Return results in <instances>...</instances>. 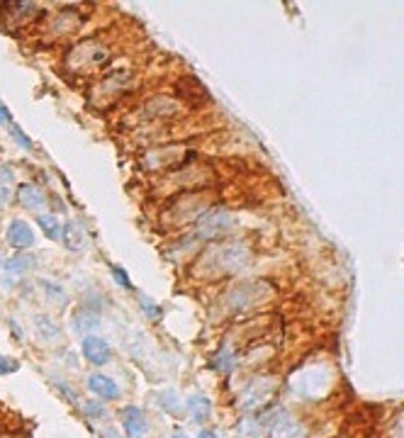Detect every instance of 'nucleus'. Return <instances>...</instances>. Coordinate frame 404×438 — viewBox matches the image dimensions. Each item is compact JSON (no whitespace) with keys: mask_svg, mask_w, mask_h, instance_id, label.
<instances>
[{"mask_svg":"<svg viewBox=\"0 0 404 438\" xmlns=\"http://www.w3.org/2000/svg\"><path fill=\"white\" fill-rule=\"evenodd\" d=\"M20 368V363L15 358H8V355H0V375H8L15 373Z\"/></svg>","mask_w":404,"mask_h":438,"instance_id":"obj_19","label":"nucleus"},{"mask_svg":"<svg viewBox=\"0 0 404 438\" xmlns=\"http://www.w3.org/2000/svg\"><path fill=\"white\" fill-rule=\"evenodd\" d=\"M273 390H275V383L273 380H258V383H253L251 387H249V392H246V397H244V407L246 409H256V407H260L263 402H268V397L273 395Z\"/></svg>","mask_w":404,"mask_h":438,"instance_id":"obj_8","label":"nucleus"},{"mask_svg":"<svg viewBox=\"0 0 404 438\" xmlns=\"http://www.w3.org/2000/svg\"><path fill=\"white\" fill-rule=\"evenodd\" d=\"M42 285H44V290H47V295L49 297H56L59 299V307H64L66 304V292H64V288L61 285H56V283H49V280H42Z\"/></svg>","mask_w":404,"mask_h":438,"instance_id":"obj_17","label":"nucleus"},{"mask_svg":"<svg viewBox=\"0 0 404 438\" xmlns=\"http://www.w3.org/2000/svg\"><path fill=\"white\" fill-rule=\"evenodd\" d=\"M110 344L100 336H85L83 341V355L85 360H90L93 365H105L110 360Z\"/></svg>","mask_w":404,"mask_h":438,"instance_id":"obj_6","label":"nucleus"},{"mask_svg":"<svg viewBox=\"0 0 404 438\" xmlns=\"http://www.w3.org/2000/svg\"><path fill=\"white\" fill-rule=\"evenodd\" d=\"M88 387L93 395L102 397V400H117L120 397V387H117L115 380H110L107 375H90L88 378Z\"/></svg>","mask_w":404,"mask_h":438,"instance_id":"obj_9","label":"nucleus"},{"mask_svg":"<svg viewBox=\"0 0 404 438\" xmlns=\"http://www.w3.org/2000/svg\"><path fill=\"white\" fill-rule=\"evenodd\" d=\"M232 229V215L227 210H209L197 217V239L214 241Z\"/></svg>","mask_w":404,"mask_h":438,"instance_id":"obj_2","label":"nucleus"},{"mask_svg":"<svg viewBox=\"0 0 404 438\" xmlns=\"http://www.w3.org/2000/svg\"><path fill=\"white\" fill-rule=\"evenodd\" d=\"M10 134L15 136V141H18V144L22 146V149H32V139H29V136L25 134V132L20 129L18 125H10Z\"/></svg>","mask_w":404,"mask_h":438,"instance_id":"obj_18","label":"nucleus"},{"mask_svg":"<svg viewBox=\"0 0 404 438\" xmlns=\"http://www.w3.org/2000/svg\"><path fill=\"white\" fill-rule=\"evenodd\" d=\"M141 307H144V312L149 314L151 319H158V317H161V309H158L156 304L151 302V299H141Z\"/></svg>","mask_w":404,"mask_h":438,"instance_id":"obj_20","label":"nucleus"},{"mask_svg":"<svg viewBox=\"0 0 404 438\" xmlns=\"http://www.w3.org/2000/svg\"><path fill=\"white\" fill-rule=\"evenodd\" d=\"M275 438H305V431L300 424H295V421H290L288 416H283V419L278 421V426H275Z\"/></svg>","mask_w":404,"mask_h":438,"instance_id":"obj_16","label":"nucleus"},{"mask_svg":"<svg viewBox=\"0 0 404 438\" xmlns=\"http://www.w3.org/2000/svg\"><path fill=\"white\" fill-rule=\"evenodd\" d=\"M171 438H188V436H186V434H181V431H176V434H173Z\"/></svg>","mask_w":404,"mask_h":438,"instance_id":"obj_26","label":"nucleus"},{"mask_svg":"<svg viewBox=\"0 0 404 438\" xmlns=\"http://www.w3.org/2000/svg\"><path fill=\"white\" fill-rule=\"evenodd\" d=\"M0 122H5V125H13V115H10V110L5 108L3 103H0Z\"/></svg>","mask_w":404,"mask_h":438,"instance_id":"obj_23","label":"nucleus"},{"mask_svg":"<svg viewBox=\"0 0 404 438\" xmlns=\"http://www.w3.org/2000/svg\"><path fill=\"white\" fill-rule=\"evenodd\" d=\"M74 329L78 331V334L93 336V331H98V329H100V317H98V312H90L88 307H85V309H78V312L74 314Z\"/></svg>","mask_w":404,"mask_h":438,"instance_id":"obj_10","label":"nucleus"},{"mask_svg":"<svg viewBox=\"0 0 404 438\" xmlns=\"http://www.w3.org/2000/svg\"><path fill=\"white\" fill-rule=\"evenodd\" d=\"M37 224L42 227V232L47 234L49 239H54V241H61V239H64V224L59 222V217L56 215H39Z\"/></svg>","mask_w":404,"mask_h":438,"instance_id":"obj_15","label":"nucleus"},{"mask_svg":"<svg viewBox=\"0 0 404 438\" xmlns=\"http://www.w3.org/2000/svg\"><path fill=\"white\" fill-rule=\"evenodd\" d=\"M5 236H8V243L15 248V251H25V248H32L34 246L32 227H29L27 222H22V219H13V222L8 224V232H5Z\"/></svg>","mask_w":404,"mask_h":438,"instance_id":"obj_4","label":"nucleus"},{"mask_svg":"<svg viewBox=\"0 0 404 438\" xmlns=\"http://www.w3.org/2000/svg\"><path fill=\"white\" fill-rule=\"evenodd\" d=\"M112 273H115V278H117V283L122 285V288H132V283H130V275H127L122 268H112Z\"/></svg>","mask_w":404,"mask_h":438,"instance_id":"obj_21","label":"nucleus"},{"mask_svg":"<svg viewBox=\"0 0 404 438\" xmlns=\"http://www.w3.org/2000/svg\"><path fill=\"white\" fill-rule=\"evenodd\" d=\"M102 436H105V438H120V436H117V431H105Z\"/></svg>","mask_w":404,"mask_h":438,"instance_id":"obj_25","label":"nucleus"},{"mask_svg":"<svg viewBox=\"0 0 404 438\" xmlns=\"http://www.w3.org/2000/svg\"><path fill=\"white\" fill-rule=\"evenodd\" d=\"M18 200H20V205H22L25 210H32V212L44 210V205H47V195H44V192L39 190L37 185H32V183H25V185H20Z\"/></svg>","mask_w":404,"mask_h":438,"instance_id":"obj_7","label":"nucleus"},{"mask_svg":"<svg viewBox=\"0 0 404 438\" xmlns=\"http://www.w3.org/2000/svg\"><path fill=\"white\" fill-rule=\"evenodd\" d=\"M85 411H88L90 416H102V414H105L98 402H88V404H85Z\"/></svg>","mask_w":404,"mask_h":438,"instance_id":"obj_22","label":"nucleus"},{"mask_svg":"<svg viewBox=\"0 0 404 438\" xmlns=\"http://www.w3.org/2000/svg\"><path fill=\"white\" fill-rule=\"evenodd\" d=\"M130 438H144V434H132Z\"/></svg>","mask_w":404,"mask_h":438,"instance_id":"obj_27","label":"nucleus"},{"mask_svg":"<svg viewBox=\"0 0 404 438\" xmlns=\"http://www.w3.org/2000/svg\"><path fill=\"white\" fill-rule=\"evenodd\" d=\"M122 421H125V429L127 434H144L146 431V416L144 411L139 409V407H127V409H122Z\"/></svg>","mask_w":404,"mask_h":438,"instance_id":"obj_11","label":"nucleus"},{"mask_svg":"<svg viewBox=\"0 0 404 438\" xmlns=\"http://www.w3.org/2000/svg\"><path fill=\"white\" fill-rule=\"evenodd\" d=\"M34 327H37V334L42 336L44 341H59L61 339V327L59 322H54L47 314H39L37 319H34Z\"/></svg>","mask_w":404,"mask_h":438,"instance_id":"obj_14","label":"nucleus"},{"mask_svg":"<svg viewBox=\"0 0 404 438\" xmlns=\"http://www.w3.org/2000/svg\"><path fill=\"white\" fill-rule=\"evenodd\" d=\"M32 268H34V258H32V256H25V253H18V256L8 258V261L3 263V280H5V288L15 285V280H18L20 275H25L27 271H32Z\"/></svg>","mask_w":404,"mask_h":438,"instance_id":"obj_5","label":"nucleus"},{"mask_svg":"<svg viewBox=\"0 0 404 438\" xmlns=\"http://www.w3.org/2000/svg\"><path fill=\"white\" fill-rule=\"evenodd\" d=\"M188 411H190V416L197 424H204V421L209 419V414H212V402L204 395H193L190 400H188Z\"/></svg>","mask_w":404,"mask_h":438,"instance_id":"obj_12","label":"nucleus"},{"mask_svg":"<svg viewBox=\"0 0 404 438\" xmlns=\"http://www.w3.org/2000/svg\"><path fill=\"white\" fill-rule=\"evenodd\" d=\"M197 438H217V436H214V434H212V431H202V434H200V436H197Z\"/></svg>","mask_w":404,"mask_h":438,"instance_id":"obj_24","label":"nucleus"},{"mask_svg":"<svg viewBox=\"0 0 404 438\" xmlns=\"http://www.w3.org/2000/svg\"><path fill=\"white\" fill-rule=\"evenodd\" d=\"M202 263L209 275H234L242 273L251 263V251L244 243H222V246L212 248Z\"/></svg>","mask_w":404,"mask_h":438,"instance_id":"obj_1","label":"nucleus"},{"mask_svg":"<svg viewBox=\"0 0 404 438\" xmlns=\"http://www.w3.org/2000/svg\"><path fill=\"white\" fill-rule=\"evenodd\" d=\"M15 171L13 166H0V207H8L13 200Z\"/></svg>","mask_w":404,"mask_h":438,"instance_id":"obj_13","label":"nucleus"},{"mask_svg":"<svg viewBox=\"0 0 404 438\" xmlns=\"http://www.w3.org/2000/svg\"><path fill=\"white\" fill-rule=\"evenodd\" d=\"M107 49L100 47L98 42H83L74 49V54H69V66L74 71H88L95 66L105 64L107 61Z\"/></svg>","mask_w":404,"mask_h":438,"instance_id":"obj_3","label":"nucleus"}]
</instances>
